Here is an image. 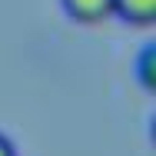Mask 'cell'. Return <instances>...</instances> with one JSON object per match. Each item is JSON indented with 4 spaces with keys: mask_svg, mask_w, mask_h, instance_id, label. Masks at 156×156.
I'll return each instance as SVG.
<instances>
[{
    "mask_svg": "<svg viewBox=\"0 0 156 156\" xmlns=\"http://www.w3.org/2000/svg\"><path fill=\"white\" fill-rule=\"evenodd\" d=\"M73 23H103L113 17V0H60Z\"/></svg>",
    "mask_w": 156,
    "mask_h": 156,
    "instance_id": "1",
    "label": "cell"
},
{
    "mask_svg": "<svg viewBox=\"0 0 156 156\" xmlns=\"http://www.w3.org/2000/svg\"><path fill=\"white\" fill-rule=\"evenodd\" d=\"M153 60H156V47L146 43L143 53H140V60H136V80H140V87L146 93H153Z\"/></svg>",
    "mask_w": 156,
    "mask_h": 156,
    "instance_id": "3",
    "label": "cell"
},
{
    "mask_svg": "<svg viewBox=\"0 0 156 156\" xmlns=\"http://www.w3.org/2000/svg\"><path fill=\"white\" fill-rule=\"evenodd\" d=\"M0 156H17V146H13L3 133H0Z\"/></svg>",
    "mask_w": 156,
    "mask_h": 156,
    "instance_id": "4",
    "label": "cell"
},
{
    "mask_svg": "<svg viewBox=\"0 0 156 156\" xmlns=\"http://www.w3.org/2000/svg\"><path fill=\"white\" fill-rule=\"evenodd\" d=\"M113 17L133 27H150L156 20V0H113Z\"/></svg>",
    "mask_w": 156,
    "mask_h": 156,
    "instance_id": "2",
    "label": "cell"
}]
</instances>
